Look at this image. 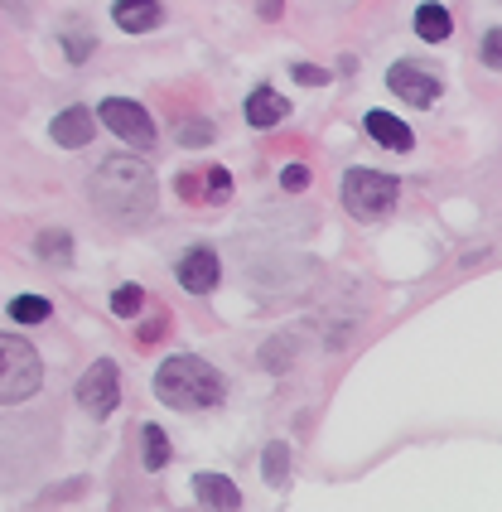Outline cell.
I'll return each mask as SVG.
<instances>
[{
	"mask_svg": "<svg viewBox=\"0 0 502 512\" xmlns=\"http://www.w3.org/2000/svg\"><path fill=\"white\" fill-rule=\"evenodd\" d=\"M208 141H213L208 121H179V145H208Z\"/></svg>",
	"mask_w": 502,
	"mask_h": 512,
	"instance_id": "cell-23",
	"label": "cell"
},
{
	"mask_svg": "<svg viewBox=\"0 0 502 512\" xmlns=\"http://www.w3.org/2000/svg\"><path fill=\"white\" fill-rule=\"evenodd\" d=\"M285 116H290V102L280 97L276 87H256L247 97V121L256 131H271V126H280Z\"/></svg>",
	"mask_w": 502,
	"mask_h": 512,
	"instance_id": "cell-12",
	"label": "cell"
},
{
	"mask_svg": "<svg viewBox=\"0 0 502 512\" xmlns=\"http://www.w3.org/2000/svg\"><path fill=\"white\" fill-rule=\"evenodd\" d=\"M34 256L44 261V266H68L73 261V237H68V228H49L34 237Z\"/></svg>",
	"mask_w": 502,
	"mask_h": 512,
	"instance_id": "cell-14",
	"label": "cell"
},
{
	"mask_svg": "<svg viewBox=\"0 0 502 512\" xmlns=\"http://www.w3.org/2000/svg\"><path fill=\"white\" fill-rule=\"evenodd\" d=\"M174 276L184 290H194V295H208L218 276H223V266H218V252L213 247H194V252L179 256V266H174Z\"/></svg>",
	"mask_w": 502,
	"mask_h": 512,
	"instance_id": "cell-8",
	"label": "cell"
},
{
	"mask_svg": "<svg viewBox=\"0 0 502 512\" xmlns=\"http://www.w3.org/2000/svg\"><path fill=\"white\" fill-rule=\"evenodd\" d=\"M92 131H97V116L87 112V107H68V112L54 116V126H49V136L58 145H68V150H78V145L92 141Z\"/></svg>",
	"mask_w": 502,
	"mask_h": 512,
	"instance_id": "cell-11",
	"label": "cell"
},
{
	"mask_svg": "<svg viewBox=\"0 0 502 512\" xmlns=\"http://www.w3.org/2000/svg\"><path fill=\"white\" fill-rule=\"evenodd\" d=\"M416 34L425 39V44H440V39H449V10H445V5L425 0V5L416 10Z\"/></svg>",
	"mask_w": 502,
	"mask_h": 512,
	"instance_id": "cell-15",
	"label": "cell"
},
{
	"mask_svg": "<svg viewBox=\"0 0 502 512\" xmlns=\"http://www.w3.org/2000/svg\"><path fill=\"white\" fill-rule=\"evenodd\" d=\"M290 348H295V339H290V334L271 339V348H261V368H266V372H285V368H290Z\"/></svg>",
	"mask_w": 502,
	"mask_h": 512,
	"instance_id": "cell-21",
	"label": "cell"
},
{
	"mask_svg": "<svg viewBox=\"0 0 502 512\" xmlns=\"http://www.w3.org/2000/svg\"><path fill=\"white\" fill-rule=\"evenodd\" d=\"M261 474H266L271 488L290 484V445H285V440H271V445L261 450Z\"/></svg>",
	"mask_w": 502,
	"mask_h": 512,
	"instance_id": "cell-16",
	"label": "cell"
},
{
	"mask_svg": "<svg viewBox=\"0 0 502 512\" xmlns=\"http://www.w3.org/2000/svg\"><path fill=\"white\" fill-rule=\"evenodd\" d=\"M78 406H83L87 416H97V421H107L116 406H121V368H116V358H97L78 377Z\"/></svg>",
	"mask_w": 502,
	"mask_h": 512,
	"instance_id": "cell-5",
	"label": "cell"
},
{
	"mask_svg": "<svg viewBox=\"0 0 502 512\" xmlns=\"http://www.w3.org/2000/svg\"><path fill=\"white\" fill-rule=\"evenodd\" d=\"M387 87L396 92V97H401V102H411V107H435V102H440V78H435L430 68L411 63V58L391 63Z\"/></svg>",
	"mask_w": 502,
	"mask_h": 512,
	"instance_id": "cell-7",
	"label": "cell"
},
{
	"mask_svg": "<svg viewBox=\"0 0 502 512\" xmlns=\"http://www.w3.org/2000/svg\"><path fill=\"white\" fill-rule=\"evenodd\" d=\"M160 334H165V319H150V324H140L136 343H140V348H145V343H155V339H160Z\"/></svg>",
	"mask_w": 502,
	"mask_h": 512,
	"instance_id": "cell-27",
	"label": "cell"
},
{
	"mask_svg": "<svg viewBox=\"0 0 502 512\" xmlns=\"http://www.w3.org/2000/svg\"><path fill=\"white\" fill-rule=\"evenodd\" d=\"M290 78H295V83H309V87H324V83H329V73H324L319 63H295V68H290Z\"/></svg>",
	"mask_w": 502,
	"mask_h": 512,
	"instance_id": "cell-24",
	"label": "cell"
},
{
	"mask_svg": "<svg viewBox=\"0 0 502 512\" xmlns=\"http://www.w3.org/2000/svg\"><path fill=\"white\" fill-rule=\"evenodd\" d=\"M87 199L92 208L116 223V228H140L150 213H155V199H160V189H155V174L145 160L136 155H112V160H102L92 179H87Z\"/></svg>",
	"mask_w": 502,
	"mask_h": 512,
	"instance_id": "cell-1",
	"label": "cell"
},
{
	"mask_svg": "<svg viewBox=\"0 0 502 512\" xmlns=\"http://www.w3.org/2000/svg\"><path fill=\"white\" fill-rule=\"evenodd\" d=\"M44 382V363L34 353V343L0 334V406H20L39 392Z\"/></svg>",
	"mask_w": 502,
	"mask_h": 512,
	"instance_id": "cell-3",
	"label": "cell"
},
{
	"mask_svg": "<svg viewBox=\"0 0 502 512\" xmlns=\"http://www.w3.org/2000/svg\"><path fill=\"white\" fill-rule=\"evenodd\" d=\"M396 194H401V184L382 170H348L343 174V203H348V213L353 218H363V223H377V218H387L391 208H396Z\"/></svg>",
	"mask_w": 502,
	"mask_h": 512,
	"instance_id": "cell-4",
	"label": "cell"
},
{
	"mask_svg": "<svg viewBox=\"0 0 502 512\" xmlns=\"http://www.w3.org/2000/svg\"><path fill=\"white\" fill-rule=\"evenodd\" d=\"M140 459H145V469H150V474H155V469H165L169 459H174V450H169V435L160 426L140 430Z\"/></svg>",
	"mask_w": 502,
	"mask_h": 512,
	"instance_id": "cell-17",
	"label": "cell"
},
{
	"mask_svg": "<svg viewBox=\"0 0 502 512\" xmlns=\"http://www.w3.org/2000/svg\"><path fill=\"white\" fill-rule=\"evenodd\" d=\"M155 397L165 401L169 411H213V406H223L227 382L208 358L174 353L155 368Z\"/></svg>",
	"mask_w": 502,
	"mask_h": 512,
	"instance_id": "cell-2",
	"label": "cell"
},
{
	"mask_svg": "<svg viewBox=\"0 0 502 512\" xmlns=\"http://www.w3.org/2000/svg\"><path fill=\"white\" fill-rule=\"evenodd\" d=\"M261 15H266V20H276V15H280V0H261Z\"/></svg>",
	"mask_w": 502,
	"mask_h": 512,
	"instance_id": "cell-28",
	"label": "cell"
},
{
	"mask_svg": "<svg viewBox=\"0 0 502 512\" xmlns=\"http://www.w3.org/2000/svg\"><path fill=\"white\" fill-rule=\"evenodd\" d=\"M112 310L121 314V319H136V314L145 310V290H140V285H116Z\"/></svg>",
	"mask_w": 502,
	"mask_h": 512,
	"instance_id": "cell-20",
	"label": "cell"
},
{
	"mask_svg": "<svg viewBox=\"0 0 502 512\" xmlns=\"http://www.w3.org/2000/svg\"><path fill=\"white\" fill-rule=\"evenodd\" d=\"M363 126H367V136L382 145V150H411L416 145V136H411V126L401 121V116H391V112H367L363 116Z\"/></svg>",
	"mask_w": 502,
	"mask_h": 512,
	"instance_id": "cell-10",
	"label": "cell"
},
{
	"mask_svg": "<svg viewBox=\"0 0 502 512\" xmlns=\"http://www.w3.org/2000/svg\"><path fill=\"white\" fill-rule=\"evenodd\" d=\"M194 498L208 512H237V508H242V493H237V484H232V479H223V474H194Z\"/></svg>",
	"mask_w": 502,
	"mask_h": 512,
	"instance_id": "cell-9",
	"label": "cell"
},
{
	"mask_svg": "<svg viewBox=\"0 0 502 512\" xmlns=\"http://www.w3.org/2000/svg\"><path fill=\"white\" fill-rule=\"evenodd\" d=\"M97 121H107V131H116L121 141L131 145H155V121H150V112L140 107V102H131V97H107L102 107H97Z\"/></svg>",
	"mask_w": 502,
	"mask_h": 512,
	"instance_id": "cell-6",
	"label": "cell"
},
{
	"mask_svg": "<svg viewBox=\"0 0 502 512\" xmlns=\"http://www.w3.org/2000/svg\"><path fill=\"white\" fill-rule=\"evenodd\" d=\"M280 189H290V194L309 189V170L305 165H285V170H280Z\"/></svg>",
	"mask_w": 502,
	"mask_h": 512,
	"instance_id": "cell-25",
	"label": "cell"
},
{
	"mask_svg": "<svg viewBox=\"0 0 502 512\" xmlns=\"http://www.w3.org/2000/svg\"><path fill=\"white\" fill-rule=\"evenodd\" d=\"M203 184H208V189H203V203H227L232 199V174L218 170V165L203 170Z\"/></svg>",
	"mask_w": 502,
	"mask_h": 512,
	"instance_id": "cell-19",
	"label": "cell"
},
{
	"mask_svg": "<svg viewBox=\"0 0 502 512\" xmlns=\"http://www.w3.org/2000/svg\"><path fill=\"white\" fill-rule=\"evenodd\" d=\"M49 314H54V305H49L44 295H15V300H10V319H15V324H44Z\"/></svg>",
	"mask_w": 502,
	"mask_h": 512,
	"instance_id": "cell-18",
	"label": "cell"
},
{
	"mask_svg": "<svg viewBox=\"0 0 502 512\" xmlns=\"http://www.w3.org/2000/svg\"><path fill=\"white\" fill-rule=\"evenodd\" d=\"M478 58H483V63H488L493 73H502V25L483 34V44H478Z\"/></svg>",
	"mask_w": 502,
	"mask_h": 512,
	"instance_id": "cell-22",
	"label": "cell"
},
{
	"mask_svg": "<svg viewBox=\"0 0 502 512\" xmlns=\"http://www.w3.org/2000/svg\"><path fill=\"white\" fill-rule=\"evenodd\" d=\"M63 54L73 58V63H83V58L92 54V39H63Z\"/></svg>",
	"mask_w": 502,
	"mask_h": 512,
	"instance_id": "cell-26",
	"label": "cell"
},
{
	"mask_svg": "<svg viewBox=\"0 0 502 512\" xmlns=\"http://www.w3.org/2000/svg\"><path fill=\"white\" fill-rule=\"evenodd\" d=\"M160 15H165V10H160V0H116L112 5V20L126 29V34H145V29H155L160 25Z\"/></svg>",
	"mask_w": 502,
	"mask_h": 512,
	"instance_id": "cell-13",
	"label": "cell"
}]
</instances>
